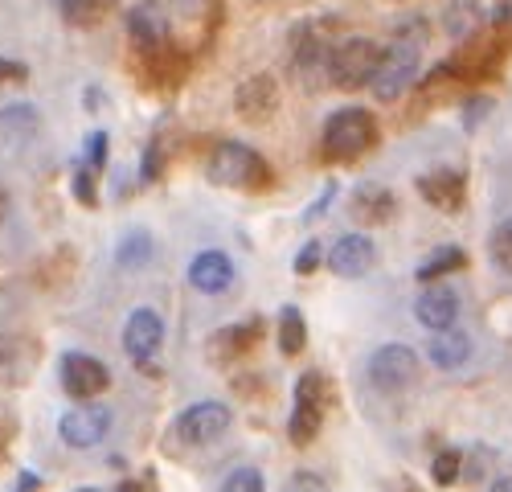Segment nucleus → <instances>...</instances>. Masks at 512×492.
Returning <instances> with one entry per match:
<instances>
[{
	"label": "nucleus",
	"mask_w": 512,
	"mask_h": 492,
	"mask_svg": "<svg viewBox=\"0 0 512 492\" xmlns=\"http://www.w3.org/2000/svg\"><path fill=\"white\" fill-rule=\"evenodd\" d=\"M422 46H426V25L418 17H406L398 29H394V41H390V50L381 54V66L373 74V95L381 103H394L402 99L410 87H414V78H418V58H422Z\"/></svg>",
	"instance_id": "nucleus-1"
},
{
	"label": "nucleus",
	"mask_w": 512,
	"mask_h": 492,
	"mask_svg": "<svg viewBox=\"0 0 512 492\" xmlns=\"http://www.w3.org/2000/svg\"><path fill=\"white\" fill-rule=\"evenodd\" d=\"M205 173L213 185H226V189H254V193H263L271 189V164L259 156V152H250L246 144L238 140H222L218 148L209 152V164H205Z\"/></svg>",
	"instance_id": "nucleus-2"
},
{
	"label": "nucleus",
	"mask_w": 512,
	"mask_h": 492,
	"mask_svg": "<svg viewBox=\"0 0 512 492\" xmlns=\"http://www.w3.org/2000/svg\"><path fill=\"white\" fill-rule=\"evenodd\" d=\"M324 156L328 160H361L373 144H377V119L365 107H345V111H332L324 123Z\"/></svg>",
	"instance_id": "nucleus-3"
},
{
	"label": "nucleus",
	"mask_w": 512,
	"mask_h": 492,
	"mask_svg": "<svg viewBox=\"0 0 512 492\" xmlns=\"http://www.w3.org/2000/svg\"><path fill=\"white\" fill-rule=\"evenodd\" d=\"M381 50L377 41L369 37H349V41H340V46L328 54V78H332V87L340 91H361L373 82L377 66H381Z\"/></svg>",
	"instance_id": "nucleus-4"
},
{
	"label": "nucleus",
	"mask_w": 512,
	"mask_h": 492,
	"mask_svg": "<svg viewBox=\"0 0 512 492\" xmlns=\"http://www.w3.org/2000/svg\"><path fill=\"white\" fill-rule=\"evenodd\" d=\"M320 427H324V374L308 369V374L295 382V410L287 419V435L295 447H308V443H316Z\"/></svg>",
	"instance_id": "nucleus-5"
},
{
	"label": "nucleus",
	"mask_w": 512,
	"mask_h": 492,
	"mask_svg": "<svg viewBox=\"0 0 512 492\" xmlns=\"http://www.w3.org/2000/svg\"><path fill=\"white\" fill-rule=\"evenodd\" d=\"M369 378L377 390H406L418 378V357L410 345H381L369 357Z\"/></svg>",
	"instance_id": "nucleus-6"
},
{
	"label": "nucleus",
	"mask_w": 512,
	"mask_h": 492,
	"mask_svg": "<svg viewBox=\"0 0 512 492\" xmlns=\"http://www.w3.org/2000/svg\"><path fill=\"white\" fill-rule=\"evenodd\" d=\"M226 427H230V406H222V402H193V406L181 410V419H177L181 443H193V447L213 443Z\"/></svg>",
	"instance_id": "nucleus-7"
},
{
	"label": "nucleus",
	"mask_w": 512,
	"mask_h": 492,
	"mask_svg": "<svg viewBox=\"0 0 512 492\" xmlns=\"http://www.w3.org/2000/svg\"><path fill=\"white\" fill-rule=\"evenodd\" d=\"M62 386L70 398H95L111 386V374L107 365L91 353H66L62 357Z\"/></svg>",
	"instance_id": "nucleus-8"
},
{
	"label": "nucleus",
	"mask_w": 512,
	"mask_h": 492,
	"mask_svg": "<svg viewBox=\"0 0 512 492\" xmlns=\"http://www.w3.org/2000/svg\"><path fill=\"white\" fill-rule=\"evenodd\" d=\"M111 431V410L107 406H78V410H66L62 423H58V435L70 443V447H95L103 443Z\"/></svg>",
	"instance_id": "nucleus-9"
},
{
	"label": "nucleus",
	"mask_w": 512,
	"mask_h": 492,
	"mask_svg": "<svg viewBox=\"0 0 512 492\" xmlns=\"http://www.w3.org/2000/svg\"><path fill=\"white\" fill-rule=\"evenodd\" d=\"M234 107L246 123H267L279 107V82L271 74H250L234 91Z\"/></svg>",
	"instance_id": "nucleus-10"
},
{
	"label": "nucleus",
	"mask_w": 512,
	"mask_h": 492,
	"mask_svg": "<svg viewBox=\"0 0 512 492\" xmlns=\"http://www.w3.org/2000/svg\"><path fill=\"white\" fill-rule=\"evenodd\" d=\"M164 345V320L152 308H136L123 324V349L136 357V365L148 369V357Z\"/></svg>",
	"instance_id": "nucleus-11"
},
{
	"label": "nucleus",
	"mask_w": 512,
	"mask_h": 492,
	"mask_svg": "<svg viewBox=\"0 0 512 492\" xmlns=\"http://www.w3.org/2000/svg\"><path fill=\"white\" fill-rule=\"evenodd\" d=\"M373 263H377V246L365 234H345L328 255V267L340 279H361V275L373 271Z\"/></svg>",
	"instance_id": "nucleus-12"
},
{
	"label": "nucleus",
	"mask_w": 512,
	"mask_h": 492,
	"mask_svg": "<svg viewBox=\"0 0 512 492\" xmlns=\"http://www.w3.org/2000/svg\"><path fill=\"white\" fill-rule=\"evenodd\" d=\"M414 316H418V324L431 328V333H439V328H455V316H459L455 287H447V283H426L422 296L414 300Z\"/></svg>",
	"instance_id": "nucleus-13"
},
{
	"label": "nucleus",
	"mask_w": 512,
	"mask_h": 492,
	"mask_svg": "<svg viewBox=\"0 0 512 492\" xmlns=\"http://www.w3.org/2000/svg\"><path fill=\"white\" fill-rule=\"evenodd\" d=\"M189 283L205 296H222V292H230V283H234V263L222 251H201L189 263Z\"/></svg>",
	"instance_id": "nucleus-14"
},
{
	"label": "nucleus",
	"mask_w": 512,
	"mask_h": 492,
	"mask_svg": "<svg viewBox=\"0 0 512 492\" xmlns=\"http://www.w3.org/2000/svg\"><path fill=\"white\" fill-rule=\"evenodd\" d=\"M127 33H132V46L140 54H148V50H156L168 41V21L152 0H144V5H136L132 13H127Z\"/></svg>",
	"instance_id": "nucleus-15"
},
{
	"label": "nucleus",
	"mask_w": 512,
	"mask_h": 492,
	"mask_svg": "<svg viewBox=\"0 0 512 492\" xmlns=\"http://www.w3.org/2000/svg\"><path fill=\"white\" fill-rule=\"evenodd\" d=\"M418 193L435 205V210H459L463 205V197H467V181H463V173H455V169H439V173H426V177H418Z\"/></svg>",
	"instance_id": "nucleus-16"
},
{
	"label": "nucleus",
	"mask_w": 512,
	"mask_h": 492,
	"mask_svg": "<svg viewBox=\"0 0 512 492\" xmlns=\"http://www.w3.org/2000/svg\"><path fill=\"white\" fill-rule=\"evenodd\" d=\"M103 160H107V132H91L87 156H82L78 173H74V193H78V201H87V205L99 201V197H95V181H99V173H103Z\"/></svg>",
	"instance_id": "nucleus-17"
},
{
	"label": "nucleus",
	"mask_w": 512,
	"mask_h": 492,
	"mask_svg": "<svg viewBox=\"0 0 512 492\" xmlns=\"http://www.w3.org/2000/svg\"><path fill=\"white\" fill-rule=\"evenodd\" d=\"M349 210H353V218L357 222H390L394 218V210H398V201H394V193L390 189H381V185H365V189H357L353 193V201H349Z\"/></svg>",
	"instance_id": "nucleus-18"
},
{
	"label": "nucleus",
	"mask_w": 512,
	"mask_h": 492,
	"mask_svg": "<svg viewBox=\"0 0 512 492\" xmlns=\"http://www.w3.org/2000/svg\"><path fill=\"white\" fill-rule=\"evenodd\" d=\"M259 337H263V320L230 324V328H222V333H213V357H238V353L254 349Z\"/></svg>",
	"instance_id": "nucleus-19"
},
{
	"label": "nucleus",
	"mask_w": 512,
	"mask_h": 492,
	"mask_svg": "<svg viewBox=\"0 0 512 492\" xmlns=\"http://www.w3.org/2000/svg\"><path fill=\"white\" fill-rule=\"evenodd\" d=\"M484 17H480V5L476 0H451V5L443 9V29L455 37V41H472L480 33Z\"/></svg>",
	"instance_id": "nucleus-20"
},
{
	"label": "nucleus",
	"mask_w": 512,
	"mask_h": 492,
	"mask_svg": "<svg viewBox=\"0 0 512 492\" xmlns=\"http://www.w3.org/2000/svg\"><path fill=\"white\" fill-rule=\"evenodd\" d=\"M467 357H472V341H467L463 333H455V328H439V333L431 337V361L439 369H459Z\"/></svg>",
	"instance_id": "nucleus-21"
},
{
	"label": "nucleus",
	"mask_w": 512,
	"mask_h": 492,
	"mask_svg": "<svg viewBox=\"0 0 512 492\" xmlns=\"http://www.w3.org/2000/svg\"><path fill=\"white\" fill-rule=\"evenodd\" d=\"M115 5H119V0H58L66 25H74V29L103 25V21L115 13Z\"/></svg>",
	"instance_id": "nucleus-22"
},
{
	"label": "nucleus",
	"mask_w": 512,
	"mask_h": 492,
	"mask_svg": "<svg viewBox=\"0 0 512 492\" xmlns=\"http://www.w3.org/2000/svg\"><path fill=\"white\" fill-rule=\"evenodd\" d=\"M463 267H467V255L459 251V246H439V251L418 267V283H439V279H447Z\"/></svg>",
	"instance_id": "nucleus-23"
},
{
	"label": "nucleus",
	"mask_w": 512,
	"mask_h": 492,
	"mask_svg": "<svg viewBox=\"0 0 512 492\" xmlns=\"http://www.w3.org/2000/svg\"><path fill=\"white\" fill-rule=\"evenodd\" d=\"M304 345H308V324H304L300 308L287 304V308L279 312V349H283L287 357H295V353H304Z\"/></svg>",
	"instance_id": "nucleus-24"
},
{
	"label": "nucleus",
	"mask_w": 512,
	"mask_h": 492,
	"mask_svg": "<svg viewBox=\"0 0 512 492\" xmlns=\"http://www.w3.org/2000/svg\"><path fill=\"white\" fill-rule=\"evenodd\" d=\"M0 132H5L13 144H25L37 132V111L33 107H5L0 111Z\"/></svg>",
	"instance_id": "nucleus-25"
},
{
	"label": "nucleus",
	"mask_w": 512,
	"mask_h": 492,
	"mask_svg": "<svg viewBox=\"0 0 512 492\" xmlns=\"http://www.w3.org/2000/svg\"><path fill=\"white\" fill-rule=\"evenodd\" d=\"M488 255H492V263H496L504 275H512V218H504V222L492 230V238H488Z\"/></svg>",
	"instance_id": "nucleus-26"
},
{
	"label": "nucleus",
	"mask_w": 512,
	"mask_h": 492,
	"mask_svg": "<svg viewBox=\"0 0 512 492\" xmlns=\"http://www.w3.org/2000/svg\"><path fill=\"white\" fill-rule=\"evenodd\" d=\"M115 259H119V267H140V263H148V259H152V238H148V234H127Z\"/></svg>",
	"instance_id": "nucleus-27"
},
{
	"label": "nucleus",
	"mask_w": 512,
	"mask_h": 492,
	"mask_svg": "<svg viewBox=\"0 0 512 492\" xmlns=\"http://www.w3.org/2000/svg\"><path fill=\"white\" fill-rule=\"evenodd\" d=\"M431 476H435V484H455L459 476H463V456L459 451H439L435 456V464H431Z\"/></svg>",
	"instance_id": "nucleus-28"
},
{
	"label": "nucleus",
	"mask_w": 512,
	"mask_h": 492,
	"mask_svg": "<svg viewBox=\"0 0 512 492\" xmlns=\"http://www.w3.org/2000/svg\"><path fill=\"white\" fill-rule=\"evenodd\" d=\"M218 492H267V488H263V476L254 472V468H234V472L222 480Z\"/></svg>",
	"instance_id": "nucleus-29"
},
{
	"label": "nucleus",
	"mask_w": 512,
	"mask_h": 492,
	"mask_svg": "<svg viewBox=\"0 0 512 492\" xmlns=\"http://www.w3.org/2000/svg\"><path fill=\"white\" fill-rule=\"evenodd\" d=\"M324 263V251H320V242L312 238V242H304V251L300 255H295V271H300V275H312L316 267Z\"/></svg>",
	"instance_id": "nucleus-30"
},
{
	"label": "nucleus",
	"mask_w": 512,
	"mask_h": 492,
	"mask_svg": "<svg viewBox=\"0 0 512 492\" xmlns=\"http://www.w3.org/2000/svg\"><path fill=\"white\" fill-rule=\"evenodd\" d=\"M283 492H324V484H320L312 472H295V476H291V484H287Z\"/></svg>",
	"instance_id": "nucleus-31"
},
{
	"label": "nucleus",
	"mask_w": 512,
	"mask_h": 492,
	"mask_svg": "<svg viewBox=\"0 0 512 492\" xmlns=\"http://www.w3.org/2000/svg\"><path fill=\"white\" fill-rule=\"evenodd\" d=\"M29 70L21 66V62H9V58H0V87H5V82H21Z\"/></svg>",
	"instance_id": "nucleus-32"
},
{
	"label": "nucleus",
	"mask_w": 512,
	"mask_h": 492,
	"mask_svg": "<svg viewBox=\"0 0 512 492\" xmlns=\"http://www.w3.org/2000/svg\"><path fill=\"white\" fill-rule=\"evenodd\" d=\"M492 21H496V29H512V0H496Z\"/></svg>",
	"instance_id": "nucleus-33"
},
{
	"label": "nucleus",
	"mask_w": 512,
	"mask_h": 492,
	"mask_svg": "<svg viewBox=\"0 0 512 492\" xmlns=\"http://www.w3.org/2000/svg\"><path fill=\"white\" fill-rule=\"evenodd\" d=\"M488 107H492V99H472L467 103V128H476V119H484Z\"/></svg>",
	"instance_id": "nucleus-34"
},
{
	"label": "nucleus",
	"mask_w": 512,
	"mask_h": 492,
	"mask_svg": "<svg viewBox=\"0 0 512 492\" xmlns=\"http://www.w3.org/2000/svg\"><path fill=\"white\" fill-rule=\"evenodd\" d=\"M5 218H9V189L0 185V222H5Z\"/></svg>",
	"instance_id": "nucleus-35"
},
{
	"label": "nucleus",
	"mask_w": 512,
	"mask_h": 492,
	"mask_svg": "<svg viewBox=\"0 0 512 492\" xmlns=\"http://www.w3.org/2000/svg\"><path fill=\"white\" fill-rule=\"evenodd\" d=\"M33 488H37V476H33V472H25V480H21V488H17V492H33Z\"/></svg>",
	"instance_id": "nucleus-36"
},
{
	"label": "nucleus",
	"mask_w": 512,
	"mask_h": 492,
	"mask_svg": "<svg viewBox=\"0 0 512 492\" xmlns=\"http://www.w3.org/2000/svg\"><path fill=\"white\" fill-rule=\"evenodd\" d=\"M119 492H148V488H144V484H136V480H123V484H119Z\"/></svg>",
	"instance_id": "nucleus-37"
},
{
	"label": "nucleus",
	"mask_w": 512,
	"mask_h": 492,
	"mask_svg": "<svg viewBox=\"0 0 512 492\" xmlns=\"http://www.w3.org/2000/svg\"><path fill=\"white\" fill-rule=\"evenodd\" d=\"M492 492H512V480H496V484H492Z\"/></svg>",
	"instance_id": "nucleus-38"
},
{
	"label": "nucleus",
	"mask_w": 512,
	"mask_h": 492,
	"mask_svg": "<svg viewBox=\"0 0 512 492\" xmlns=\"http://www.w3.org/2000/svg\"><path fill=\"white\" fill-rule=\"evenodd\" d=\"M78 492H99V488H78Z\"/></svg>",
	"instance_id": "nucleus-39"
},
{
	"label": "nucleus",
	"mask_w": 512,
	"mask_h": 492,
	"mask_svg": "<svg viewBox=\"0 0 512 492\" xmlns=\"http://www.w3.org/2000/svg\"><path fill=\"white\" fill-rule=\"evenodd\" d=\"M0 443H5V439H0Z\"/></svg>",
	"instance_id": "nucleus-40"
}]
</instances>
